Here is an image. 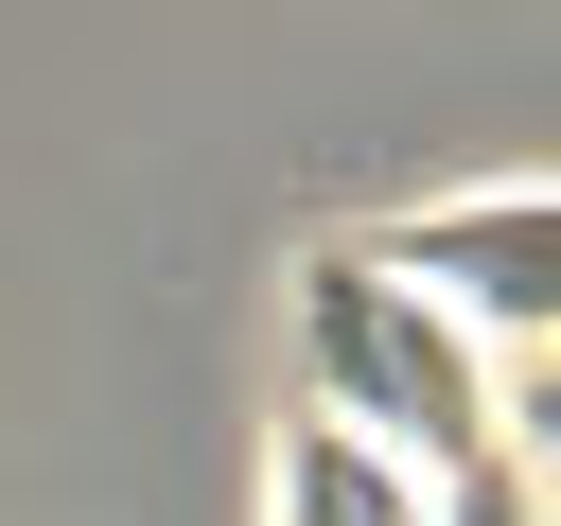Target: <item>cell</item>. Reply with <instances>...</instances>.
Listing matches in <instances>:
<instances>
[{
    "label": "cell",
    "instance_id": "7a4b0ae2",
    "mask_svg": "<svg viewBox=\"0 0 561 526\" xmlns=\"http://www.w3.org/2000/svg\"><path fill=\"white\" fill-rule=\"evenodd\" d=\"M456 333H491L508 368L561 351V175H491V193H421L403 228H368Z\"/></svg>",
    "mask_w": 561,
    "mask_h": 526
},
{
    "label": "cell",
    "instance_id": "5b68a950",
    "mask_svg": "<svg viewBox=\"0 0 561 526\" xmlns=\"http://www.w3.org/2000/svg\"><path fill=\"white\" fill-rule=\"evenodd\" d=\"M508 456L543 473V508H561V351L543 368H508Z\"/></svg>",
    "mask_w": 561,
    "mask_h": 526
},
{
    "label": "cell",
    "instance_id": "6da1fadb",
    "mask_svg": "<svg viewBox=\"0 0 561 526\" xmlns=\"http://www.w3.org/2000/svg\"><path fill=\"white\" fill-rule=\"evenodd\" d=\"M298 403L351 421V438H386V456H421V473L508 456V368H491V333H456L386 245H316V263H298Z\"/></svg>",
    "mask_w": 561,
    "mask_h": 526
},
{
    "label": "cell",
    "instance_id": "277c9868",
    "mask_svg": "<svg viewBox=\"0 0 561 526\" xmlns=\"http://www.w3.org/2000/svg\"><path fill=\"white\" fill-rule=\"evenodd\" d=\"M438 526H561V508H543L526 456H473V473H438Z\"/></svg>",
    "mask_w": 561,
    "mask_h": 526
},
{
    "label": "cell",
    "instance_id": "3957f363",
    "mask_svg": "<svg viewBox=\"0 0 561 526\" xmlns=\"http://www.w3.org/2000/svg\"><path fill=\"white\" fill-rule=\"evenodd\" d=\"M263 526H438V473L298 403V421H280V473H263Z\"/></svg>",
    "mask_w": 561,
    "mask_h": 526
}]
</instances>
